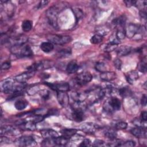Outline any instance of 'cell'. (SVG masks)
Here are the masks:
<instances>
[{
	"label": "cell",
	"instance_id": "cell-28",
	"mask_svg": "<svg viewBox=\"0 0 147 147\" xmlns=\"http://www.w3.org/2000/svg\"><path fill=\"white\" fill-rule=\"evenodd\" d=\"M118 44H116L115 42H110L107 43L104 47V51L106 52H110L111 51H113L118 48Z\"/></svg>",
	"mask_w": 147,
	"mask_h": 147
},
{
	"label": "cell",
	"instance_id": "cell-11",
	"mask_svg": "<svg viewBox=\"0 0 147 147\" xmlns=\"http://www.w3.org/2000/svg\"><path fill=\"white\" fill-rule=\"evenodd\" d=\"M35 74L34 71H27L15 76L14 80L19 83H24L27 80L32 78Z\"/></svg>",
	"mask_w": 147,
	"mask_h": 147
},
{
	"label": "cell",
	"instance_id": "cell-21",
	"mask_svg": "<svg viewBox=\"0 0 147 147\" xmlns=\"http://www.w3.org/2000/svg\"><path fill=\"white\" fill-rule=\"evenodd\" d=\"M79 65L76 61L72 60L70 61L67 65L66 71L68 74H74L79 69Z\"/></svg>",
	"mask_w": 147,
	"mask_h": 147
},
{
	"label": "cell",
	"instance_id": "cell-3",
	"mask_svg": "<svg viewBox=\"0 0 147 147\" xmlns=\"http://www.w3.org/2000/svg\"><path fill=\"white\" fill-rule=\"evenodd\" d=\"M58 9L59 8L57 7L52 6L49 8L46 11V16L49 24L55 29H57L58 28Z\"/></svg>",
	"mask_w": 147,
	"mask_h": 147
},
{
	"label": "cell",
	"instance_id": "cell-20",
	"mask_svg": "<svg viewBox=\"0 0 147 147\" xmlns=\"http://www.w3.org/2000/svg\"><path fill=\"white\" fill-rule=\"evenodd\" d=\"M131 50L132 48L131 47L127 45H123L118 48L116 51L117 55L119 56H124L130 54V53L131 52Z\"/></svg>",
	"mask_w": 147,
	"mask_h": 147
},
{
	"label": "cell",
	"instance_id": "cell-40",
	"mask_svg": "<svg viewBox=\"0 0 147 147\" xmlns=\"http://www.w3.org/2000/svg\"><path fill=\"white\" fill-rule=\"evenodd\" d=\"M136 145V142L132 140H128L126 141H122L121 144V146H127V147H131L134 146Z\"/></svg>",
	"mask_w": 147,
	"mask_h": 147
},
{
	"label": "cell",
	"instance_id": "cell-33",
	"mask_svg": "<svg viewBox=\"0 0 147 147\" xmlns=\"http://www.w3.org/2000/svg\"><path fill=\"white\" fill-rule=\"evenodd\" d=\"M72 11L76 17V20L77 21L82 18V17L83 16V12L80 9H79L77 7H74L72 9Z\"/></svg>",
	"mask_w": 147,
	"mask_h": 147
},
{
	"label": "cell",
	"instance_id": "cell-22",
	"mask_svg": "<svg viewBox=\"0 0 147 147\" xmlns=\"http://www.w3.org/2000/svg\"><path fill=\"white\" fill-rule=\"evenodd\" d=\"M126 17L124 15H122L117 18L114 19L112 21L113 24L119 28H123L126 24Z\"/></svg>",
	"mask_w": 147,
	"mask_h": 147
},
{
	"label": "cell",
	"instance_id": "cell-2",
	"mask_svg": "<svg viewBox=\"0 0 147 147\" xmlns=\"http://www.w3.org/2000/svg\"><path fill=\"white\" fill-rule=\"evenodd\" d=\"M126 36L128 38H131L134 37L136 36L144 34V30H145V26L143 27L140 25L130 23L127 25L126 28H125Z\"/></svg>",
	"mask_w": 147,
	"mask_h": 147
},
{
	"label": "cell",
	"instance_id": "cell-49",
	"mask_svg": "<svg viewBox=\"0 0 147 147\" xmlns=\"http://www.w3.org/2000/svg\"><path fill=\"white\" fill-rule=\"evenodd\" d=\"M146 101H147L146 95L145 94H144L142 96V98H141V105H142V106H144V107L146 106V102H147Z\"/></svg>",
	"mask_w": 147,
	"mask_h": 147
},
{
	"label": "cell",
	"instance_id": "cell-18",
	"mask_svg": "<svg viewBox=\"0 0 147 147\" xmlns=\"http://www.w3.org/2000/svg\"><path fill=\"white\" fill-rule=\"evenodd\" d=\"M139 78L138 74L136 71H130L126 74V79L127 82L130 84H133Z\"/></svg>",
	"mask_w": 147,
	"mask_h": 147
},
{
	"label": "cell",
	"instance_id": "cell-37",
	"mask_svg": "<svg viewBox=\"0 0 147 147\" xmlns=\"http://www.w3.org/2000/svg\"><path fill=\"white\" fill-rule=\"evenodd\" d=\"M39 91H40V87L38 85H36V86H33V87H30L28 90L27 92L28 93L29 95H33Z\"/></svg>",
	"mask_w": 147,
	"mask_h": 147
},
{
	"label": "cell",
	"instance_id": "cell-12",
	"mask_svg": "<svg viewBox=\"0 0 147 147\" xmlns=\"http://www.w3.org/2000/svg\"><path fill=\"white\" fill-rule=\"evenodd\" d=\"M56 93L59 103L63 107H67L69 104V96L67 92L58 91Z\"/></svg>",
	"mask_w": 147,
	"mask_h": 147
},
{
	"label": "cell",
	"instance_id": "cell-1",
	"mask_svg": "<svg viewBox=\"0 0 147 147\" xmlns=\"http://www.w3.org/2000/svg\"><path fill=\"white\" fill-rule=\"evenodd\" d=\"M10 51L15 56L20 57H29L33 55V52L30 46L26 44L11 46Z\"/></svg>",
	"mask_w": 147,
	"mask_h": 147
},
{
	"label": "cell",
	"instance_id": "cell-4",
	"mask_svg": "<svg viewBox=\"0 0 147 147\" xmlns=\"http://www.w3.org/2000/svg\"><path fill=\"white\" fill-rule=\"evenodd\" d=\"M121 102L120 100L112 96L109 100L103 105L104 110L109 113H112L113 111H118L121 109Z\"/></svg>",
	"mask_w": 147,
	"mask_h": 147
},
{
	"label": "cell",
	"instance_id": "cell-45",
	"mask_svg": "<svg viewBox=\"0 0 147 147\" xmlns=\"http://www.w3.org/2000/svg\"><path fill=\"white\" fill-rule=\"evenodd\" d=\"M123 2L125 3L127 7H131L132 6H135L136 1H131V0H127L124 1Z\"/></svg>",
	"mask_w": 147,
	"mask_h": 147
},
{
	"label": "cell",
	"instance_id": "cell-25",
	"mask_svg": "<svg viewBox=\"0 0 147 147\" xmlns=\"http://www.w3.org/2000/svg\"><path fill=\"white\" fill-rule=\"evenodd\" d=\"M77 130L75 129H63L60 131L61 135L65 136L68 138H70L76 134Z\"/></svg>",
	"mask_w": 147,
	"mask_h": 147
},
{
	"label": "cell",
	"instance_id": "cell-31",
	"mask_svg": "<svg viewBox=\"0 0 147 147\" xmlns=\"http://www.w3.org/2000/svg\"><path fill=\"white\" fill-rule=\"evenodd\" d=\"M103 39V36L99 34L98 33L94 34L91 38H90V42L92 44H98L100 43Z\"/></svg>",
	"mask_w": 147,
	"mask_h": 147
},
{
	"label": "cell",
	"instance_id": "cell-16",
	"mask_svg": "<svg viewBox=\"0 0 147 147\" xmlns=\"http://www.w3.org/2000/svg\"><path fill=\"white\" fill-rule=\"evenodd\" d=\"M117 78V74L115 72L113 71H105L102 72L100 75V78L102 80L105 82H110Z\"/></svg>",
	"mask_w": 147,
	"mask_h": 147
},
{
	"label": "cell",
	"instance_id": "cell-17",
	"mask_svg": "<svg viewBox=\"0 0 147 147\" xmlns=\"http://www.w3.org/2000/svg\"><path fill=\"white\" fill-rule=\"evenodd\" d=\"M17 133V130L11 125H4L1 127V136L5 134L14 135Z\"/></svg>",
	"mask_w": 147,
	"mask_h": 147
},
{
	"label": "cell",
	"instance_id": "cell-39",
	"mask_svg": "<svg viewBox=\"0 0 147 147\" xmlns=\"http://www.w3.org/2000/svg\"><path fill=\"white\" fill-rule=\"evenodd\" d=\"M92 145L94 146H108L107 144H106L105 141H103V140H99V139L95 140L93 142V144H92Z\"/></svg>",
	"mask_w": 147,
	"mask_h": 147
},
{
	"label": "cell",
	"instance_id": "cell-13",
	"mask_svg": "<svg viewBox=\"0 0 147 147\" xmlns=\"http://www.w3.org/2000/svg\"><path fill=\"white\" fill-rule=\"evenodd\" d=\"M71 96L75 102H83L87 98L88 94L86 92L74 91L71 93Z\"/></svg>",
	"mask_w": 147,
	"mask_h": 147
},
{
	"label": "cell",
	"instance_id": "cell-8",
	"mask_svg": "<svg viewBox=\"0 0 147 147\" xmlns=\"http://www.w3.org/2000/svg\"><path fill=\"white\" fill-rule=\"evenodd\" d=\"M92 79V75L89 72H83L75 77V82L79 86H84L90 82Z\"/></svg>",
	"mask_w": 147,
	"mask_h": 147
},
{
	"label": "cell",
	"instance_id": "cell-7",
	"mask_svg": "<svg viewBox=\"0 0 147 147\" xmlns=\"http://www.w3.org/2000/svg\"><path fill=\"white\" fill-rule=\"evenodd\" d=\"M14 87V79L7 78L1 82V90L3 93H11Z\"/></svg>",
	"mask_w": 147,
	"mask_h": 147
},
{
	"label": "cell",
	"instance_id": "cell-10",
	"mask_svg": "<svg viewBox=\"0 0 147 147\" xmlns=\"http://www.w3.org/2000/svg\"><path fill=\"white\" fill-rule=\"evenodd\" d=\"M80 129L85 133L94 134L98 129H99V126L94 123L86 122L81 125Z\"/></svg>",
	"mask_w": 147,
	"mask_h": 147
},
{
	"label": "cell",
	"instance_id": "cell-47",
	"mask_svg": "<svg viewBox=\"0 0 147 147\" xmlns=\"http://www.w3.org/2000/svg\"><path fill=\"white\" fill-rule=\"evenodd\" d=\"M140 120L142 122H146L147 120V113L145 111H142L140 115Z\"/></svg>",
	"mask_w": 147,
	"mask_h": 147
},
{
	"label": "cell",
	"instance_id": "cell-29",
	"mask_svg": "<svg viewBox=\"0 0 147 147\" xmlns=\"http://www.w3.org/2000/svg\"><path fill=\"white\" fill-rule=\"evenodd\" d=\"M126 36L125 33V30L124 28H118V29L117 30V32L115 33V37L116 38L119 40L121 41L122 40H123Z\"/></svg>",
	"mask_w": 147,
	"mask_h": 147
},
{
	"label": "cell",
	"instance_id": "cell-48",
	"mask_svg": "<svg viewBox=\"0 0 147 147\" xmlns=\"http://www.w3.org/2000/svg\"><path fill=\"white\" fill-rule=\"evenodd\" d=\"M48 3H49V1H40V3L38 4V5H37V8H38V9L43 8V7H45Z\"/></svg>",
	"mask_w": 147,
	"mask_h": 147
},
{
	"label": "cell",
	"instance_id": "cell-44",
	"mask_svg": "<svg viewBox=\"0 0 147 147\" xmlns=\"http://www.w3.org/2000/svg\"><path fill=\"white\" fill-rule=\"evenodd\" d=\"M11 67V63L10 61H6L2 63L1 64V69L2 70H6L10 68Z\"/></svg>",
	"mask_w": 147,
	"mask_h": 147
},
{
	"label": "cell",
	"instance_id": "cell-41",
	"mask_svg": "<svg viewBox=\"0 0 147 147\" xmlns=\"http://www.w3.org/2000/svg\"><path fill=\"white\" fill-rule=\"evenodd\" d=\"M91 141L88 139V138H86L84 139L81 142L80 144L79 145V146H84V147H87V146H91Z\"/></svg>",
	"mask_w": 147,
	"mask_h": 147
},
{
	"label": "cell",
	"instance_id": "cell-34",
	"mask_svg": "<svg viewBox=\"0 0 147 147\" xmlns=\"http://www.w3.org/2000/svg\"><path fill=\"white\" fill-rule=\"evenodd\" d=\"M138 70L140 72H141L142 73H146V57H145L144 58H142V60L138 64Z\"/></svg>",
	"mask_w": 147,
	"mask_h": 147
},
{
	"label": "cell",
	"instance_id": "cell-5",
	"mask_svg": "<svg viewBox=\"0 0 147 147\" xmlns=\"http://www.w3.org/2000/svg\"><path fill=\"white\" fill-rule=\"evenodd\" d=\"M48 41L52 44L57 45H64L71 41L72 38L71 36L67 35H59V34H51L47 37Z\"/></svg>",
	"mask_w": 147,
	"mask_h": 147
},
{
	"label": "cell",
	"instance_id": "cell-27",
	"mask_svg": "<svg viewBox=\"0 0 147 147\" xmlns=\"http://www.w3.org/2000/svg\"><path fill=\"white\" fill-rule=\"evenodd\" d=\"M104 134L106 137L110 139V140H113L117 137L116 131H115V130H113L112 129H109L106 130L104 132Z\"/></svg>",
	"mask_w": 147,
	"mask_h": 147
},
{
	"label": "cell",
	"instance_id": "cell-19",
	"mask_svg": "<svg viewBox=\"0 0 147 147\" xmlns=\"http://www.w3.org/2000/svg\"><path fill=\"white\" fill-rule=\"evenodd\" d=\"M53 142H54L55 145L65 146L69 143V138H68L63 135L61 136H58L57 137L53 138Z\"/></svg>",
	"mask_w": 147,
	"mask_h": 147
},
{
	"label": "cell",
	"instance_id": "cell-42",
	"mask_svg": "<svg viewBox=\"0 0 147 147\" xmlns=\"http://www.w3.org/2000/svg\"><path fill=\"white\" fill-rule=\"evenodd\" d=\"M40 95L44 99H47L48 98H49L50 93H49V91H48L47 90H43L40 91Z\"/></svg>",
	"mask_w": 147,
	"mask_h": 147
},
{
	"label": "cell",
	"instance_id": "cell-15",
	"mask_svg": "<svg viewBox=\"0 0 147 147\" xmlns=\"http://www.w3.org/2000/svg\"><path fill=\"white\" fill-rule=\"evenodd\" d=\"M40 134L44 139L53 138L58 136L57 132L52 129H42L40 131Z\"/></svg>",
	"mask_w": 147,
	"mask_h": 147
},
{
	"label": "cell",
	"instance_id": "cell-30",
	"mask_svg": "<svg viewBox=\"0 0 147 147\" xmlns=\"http://www.w3.org/2000/svg\"><path fill=\"white\" fill-rule=\"evenodd\" d=\"M32 22L30 20H25L22 22L21 27L24 32H29L32 28Z\"/></svg>",
	"mask_w": 147,
	"mask_h": 147
},
{
	"label": "cell",
	"instance_id": "cell-14",
	"mask_svg": "<svg viewBox=\"0 0 147 147\" xmlns=\"http://www.w3.org/2000/svg\"><path fill=\"white\" fill-rule=\"evenodd\" d=\"M130 132L131 134L137 138H146V130L144 126H137L133 128Z\"/></svg>",
	"mask_w": 147,
	"mask_h": 147
},
{
	"label": "cell",
	"instance_id": "cell-46",
	"mask_svg": "<svg viewBox=\"0 0 147 147\" xmlns=\"http://www.w3.org/2000/svg\"><path fill=\"white\" fill-rule=\"evenodd\" d=\"M10 141L8 138V137L5 136V135L4 136H3V135L1 136V141L0 142H1V144H8V143L10 142Z\"/></svg>",
	"mask_w": 147,
	"mask_h": 147
},
{
	"label": "cell",
	"instance_id": "cell-24",
	"mask_svg": "<svg viewBox=\"0 0 147 147\" xmlns=\"http://www.w3.org/2000/svg\"><path fill=\"white\" fill-rule=\"evenodd\" d=\"M40 48L45 53H49L53 51L54 48L53 44L49 42H43L40 45Z\"/></svg>",
	"mask_w": 147,
	"mask_h": 147
},
{
	"label": "cell",
	"instance_id": "cell-6",
	"mask_svg": "<svg viewBox=\"0 0 147 147\" xmlns=\"http://www.w3.org/2000/svg\"><path fill=\"white\" fill-rule=\"evenodd\" d=\"M17 145L20 146H33L37 145L35 139L31 136H23L15 141Z\"/></svg>",
	"mask_w": 147,
	"mask_h": 147
},
{
	"label": "cell",
	"instance_id": "cell-35",
	"mask_svg": "<svg viewBox=\"0 0 147 147\" xmlns=\"http://www.w3.org/2000/svg\"><path fill=\"white\" fill-rule=\"evenodd\" d=\"M95 69L100 73L107 71L106 64L103 62H97L95 65Z\"/></svg>",
	"mask_w": 147,
	"mask_h": 147
},
{
	"label": "cell",
	"instance_id": "cell-9",
	"mask_svg": "<svg viewBox=\"0 0 147 147\" xmlns=\"http://www.w3.org/2000/svg\"><path fill=\"white\" fill-rule=\"evenodd\" d=\"M45 85L48 86L52 90L55 91L56 92L58 91H64L67 92L69 90V84L67 82H59V83H48L45 82Z\"/></svg>",
	"mask_w": 147,
	"mask_h": 147
},
{
	"label": "cell",
	"instance_id": "cell-26",
	"mask_svg": "<svg viewBox=\"0 0 147 147\" xmlns=\"http://www.w3.org/2000/svg\"><path fill=\"white\" fill-rule=\"evenodd\" d=\"M28 106V102L24 99H19L14 103L15 108L18 110H24Z\"/></svg>",
	"mask_w": 147,
	"mask_h": 147
},
{
	"label": "cell",
	"instance_id": "cell-36",
	"mask_svg": "<svg viewBox=\"0 0 147 147\" xmlns=\"http://www.w3.org/2000/svg\"><path fill=\"white\" fill-rule=\"evenodd\" d=\"M71 54V50L69 48L63 49L58 52V55L60 57H66L70 56Z\"/></svg>",
	"mask_w": 147,
	"mask_h": 147
},
{
	"label": "cell",
	"instance_id": "cell-43",
	"mask_svg": "<svg viewBox=\"0 0 147 147\" xmlns=\"http://www.w3.org/2000/svg\"><path fill=\"white\" fill-rule=\"evenodd\" d=\"M122 63L121 61V60L119 59H116L114 61V67L118 70H120L121 69V67H122Z\"/></svg>",
	"mask_w": 147,
	"mask_h": 147
},
{
	"label": "cell",
	"instance_id": "cell-38",
	"mask_svg": "<svg viewBox=\"0 0 147 147\" xmlns=\"http://www.w3.org/2000/svg\"><path fill=\"white\" fill-rule=\"evenodd\" d=\"M115 127L117 129H118V130L126 129L127 127V123L124 121H120L117 122L115 124Z\"/></svg>",
	"mask_w": 147,
	"mask_h": 147
},
{
	"label": "cell",
	"instance_id": "cell-32",
	"mask_svg": "<svg viewBox=\"0 0 147 147\" xmlns=\"http://www.w3.org/2000/svg\"><path fill=\"white\" fill-rule=\"evenodd\" d=\"M119 94L123 98L129 96L131 94L130 90L127 87H123L118 90Z\"/></svg>",
	"mask_w": 147,
	"mask_h": 147
},
{
	"label": "cell",
	"instance_id": "cell-23",
	"mask_svg": "<svg viewBox=\"0 0 147 147\" xmlns=\"http://www.w3.org/2000/svg\"><path fill=\"white\" fill-rule=\"evenodd\" d=\"M36 123H35L33 121L29 120L28 121H23L22 122L20 123L19 125L21 126L22 127H24V129H25L26 130L33 131L36 128Z\"/></svg>",
	"mask_w": 147,
	"mask_h": 147
}]
</instances>
